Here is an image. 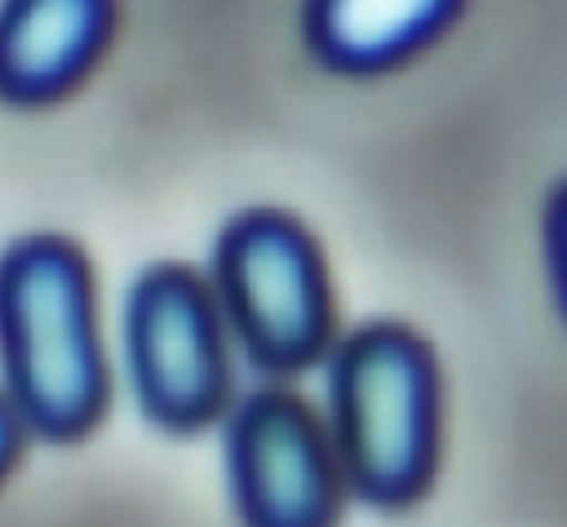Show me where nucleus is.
<instances>
[{
	"mask_svg": "<svg viewBox=\"0 0 567 527\" xmlns=\"http://www.w3.org/2000/svg\"><path fill=\"white\" fill-rule=\"evenodd\" d=\"M0 394L27 434L71 443L106 407L93 266L62 230H27L0 248Z\"/></svg>",
	"mask_w": 567,
	"mask_h": 527,
	"instance_id": "nucleus-1",
	"label": "nucleus"
},
{
	"mask_svg": "<svg viewBox=\"0 0 567 527\" xmlns=\"http://www.w3.org/2000/svg\"><path fill=\"white\" fill-rule=\"evenodd\" d=\"M328 434L346 487L381 509L412 505L439 465L443 376L408 323H363L328 350Z\"/></svg>",
	"mask_w": 567,
	"mask_h": 527,
	"instance_id": "nucleus-2",
	"label": "nucleus"
},
{
	"mask_svg": "<svg viewBox=\"0 0 567 527\" xmlns=\"http://www.w3.org/2000/svg\"><path fill=\"white\" fill-rule=\"evenodd\" d=\"M208 283L235 345L261 372H301L337 345L323 248L288 208L252 204L226 217L213 239Z\"/></svg>",
	"mask_w": 567,
	"mask_h": 527,
	"instance_id": "nucleus-3",
	"label": "nucleus"
},
{
	"mask_svg": "<svg viewBox=\"0 0 567 527\" xmlns=\"http://www.w3.org/2000/svg\"><path fill=\"white\" fill-rule=\"evenodd\" d=\"M230 328L213 283L190 261H151L120 310L124 372L142 416L190 434L230 412Z\"/></svg>",
	"mask_w": 567,
	"mask_h": 527,
	"instance_id": "nucleus-4",
	"label": "nucleus"
},
{
	"mask_svg": "<svg viewBox=\"0 0 567 527\" xmlns=\"http://www.w3.org/2000/svg\"><path fill=\"white\" fill-rule=\"evenodd\" d=\"M226 474L244 527H332L346 492L323 412L279 385L230 407Z\"/></svg>",
	"mask_w": 567,
	"mask_h": 527,
	"instance_id": "nucleus-5",
	"label": "nucleus"
},
{
	"mask_svg": "<svg viewBox=\"0 0 567 527\" xmlns=\"http://www.w3.org/2000/svg\"><path fill=\"white\" fill-rule=\"evenodd\" d=\"M120 31V0H0V106L71 97Z\"/></svg>",
	"mask_w": 567,
	"mask_h": 527,
	"instance_id": "nucleus-6",
	"label": "nucleus"
},
{
	"mask_svg": "<svg viewBox=\"0 0 567 527\" xmlns=\"http://www.w3.org/2000/svg\"><path fill=\"white\" fill-rule=\"evenodd\" d=\"M470 0H301L306 53L346 80H377L430 53Z\"/></svg>",
	"mask_w": 567,
	"mask_h": 527,
	"instance_id": "nucleus-7",
	"label": "nucleus"
},
{
	"mask_svg": "<svg viewBox=\"0 0 567 527\" xmlns=\"http://www.w3.org/2000/svg\"><path fill=\"white\" fill-rule=\"evenodd\" d=\"M540 248H545V275L554 306L567 323V177L549 186L545 208H540Z\"/></svg>",
	"mask_w": 567,
	"mask_h": 527,
	"instance_id": "nucleus-8",
	"label": "nucleus"
},
{
	"mask_svg": "<svg viewBox=\"0 0 567 527\" xmlns=\"http://www.w3.org/2000/svg\"><path fill=\"white\" fill-rule=\"evenodd\" d=\"M22 438H27V425H22V416L13 412V403L0 394V478H4V474H9V465L18 461Z\"/></svg>",
	"mask_w": 567,
	"mask_h": 527,
	"instance_id": "nucleus-9",
	"label": "nucleus"
}]
</instances>
